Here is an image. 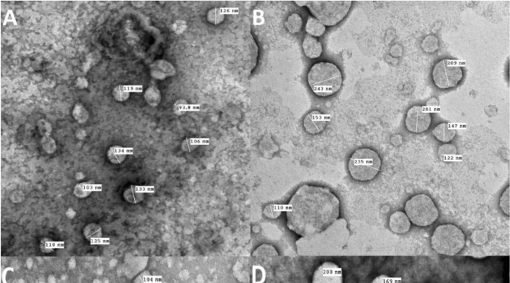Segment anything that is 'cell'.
I'll return each instance as SVG.
<instances>
[{"label":"cell","instance_id":"cell-20","mask_svg":"<svg viewBox=\"0 0 510 283\" xmlns=\"http://www.w3.org/2000/svg\"><path fill=\"white\" fill-rule=\"evenodd\" d=\"M286 26L291 34H296L301 32L303 26V20L301 14L294 13L290 15L286 22Z\"/></svg>","mask_w":510,"mask_h":283},{"label":"cell","instance_id":"cell-27","mask_svg":"<svg viewBox=\"0 0 510 283\" xmlns=\"http://www.w3.org/2000/svg\"><path fill=\"white\" fill-rule=\"evenodd\" d=\"M41 146L42 148L46 151V153H49V154H52L56 152V141L53 138L50 137V136H45L43 137L42 140H41Z\"/></svg>","mask_w":510,"mask_h":283},{"label":"cell","instance_id":"cell-2","mask_svg":"<svg viewBox=\"0 0 510 283\" xmlns=\"http://www.w3.org/2000/svg\"><path fill=\"white\" fill-rule=\"evenodd\" d=\"M308 83L313 92L318 97L326 98L336 94L343 84L341 69L335 63H315L308 71Z\"/></svg>","mask_w":510,"mask_h":283},{"label":"cell","instance_id":"cell-9","mask_svg":"<svg viewBox=\"0 0 510 283\" xmlns=\"http://www.w3.org/2000/svg\"><path fill=\"white\" fill-rule=\"evenodd\" d=\"M343 271L332 262H325L315 270L312 283H343Z\"/></svg>","mask_w":510,"mask_h":283},{"label":"cell","instance_id":"cell-22","mask_svg":"<svg viewBox=\"0 0 510 283\" xmlns=\"http://www.w3.org/2000/svg\"><path fill=\"white\" fill-rule=\"evenodd\" d=\"M438 153H439V158L443 161H451L456 156V149L452 144H443V145L439 146Z\"/></svg>","mask_w":510,"mask_h":283},{"label":"cell","instance_id":"cell-3","mask_svg":"<svg viewBox=\"0 0 510 283\" xmlns=\"http://www.w3.org/2000/svg\"><path fill=\"white\" fill-rule=\"evenodd\" d=\"M297 6H306L311 14L325 26H334L349 14L353 1H294Z\"/></svg>","mask_w":510,"mask_h":283},{"label":"cell","instance_id":"cell-23","mask_svg":"<svg viewBox=\"0 0 510 283\" xmlns=\"http://www.w3.org/2000/svg\"><path fill=\"white\" fill-rule=\"evenodd\" d=\"M421 48L427 53L435 52L439 48V41L433 35L427 36L421 43Z\"/></svg>","mask_w":510,"mask_h":283},{"label":"cell","instance_id":"cell-14","mask_svg":"<svg viewBox=\"0 0 510 283\" xmlns=\"http://www.w3.org/2000/svg\"><path fill=\"white\" fill-rule=\"evenodd\" d=\"M433 136L443 143H448L452 141L456 135V130L452 125L448 123H441L438 124L432 131Z\"/></svg>","mask_w":510,"mask_h":283},{"label":"cell","instance_id":"cell-12","mask_svg":"<svg viewBox=\"0 0 510 283\" xmlns=\"http://www.w3.org/2000/svg\"><path fill=\"white\" fill-rule=\"evenodd\" d=\"M411 224L406 213L396 211L390 219V228L393 232L398 234H406L409 231Z\"/></svg>","mask_w":510,"mask_h":283},{"label":"cell","instance_id":"cell-11","mask_svg":"<svg viewBox=\"0 0 510 283\" xmlns=\"http://www.w3.org/2000/svg\"><path fill=\"white\" fill-rule=\"evenodd\" d=\"M148 262L147 256H128L125 261V274L128 279H134L145 271Z\"/></svg>","mask_w":510,"mask_h":283},{"label":"cell","instance_id":"cell-33","mask_svg":"<svg viewBox=\"0 0 510 283\" xmlns=\"http://www.w3.org/2000/svg\"><path fill=\"white\" fill-rule=\"evenodd\" d=\"M372 283H396L395 282L394 279L391 278V276H388L386 275H380L376 276L374 279H373Z\"/></svg>","mask_w":510,"mask_h":283},{"label":"cell","instance_id":"cell-19","mask_svg":"<svg viewBox=\"0 0 510 283\" xmlns=\"http://www.w3.org/2000/svg\"><path fill=\"white\" fill-rule=\"evenodd\" d=\"M83 233L86 240L91 243H96L102 237V228L96 223L88 224Z\"/></svg>","mask_w":510,"mask_h":283},{"label":"cell","instance_id":"cell-29","mask_svg":"<svg viewBox=\"0 0 510 283\" xmlns=\"http://www.w3.org/2000/svg\"><path fill=\"white\" fill-rule=\"evenodd\" d=\"M38 126L40 133L42 135L43 137H45V136H49L50 134H51V124H50L47 121H46V120H40V121L38 122Z\"/></svg>","mask_w":510,"mask_h":283},{"label":"cell","instance_id":"cell-21","mask_svg":"<svg viewBox=\"0 0 510 283\" xmlns=\"http://www.w3.org/2000/svg\"><path fill=\"white\" fill-rule=\"evenodd\" d=\"M93 191V186L87 182L78 183L75 186L73 194L79 199H85L91 196Z\"/></svg>","mask_w":510,"mask_h":283},{"label":"cell","instance_id":"cell-25","mask_svg":"<svg viewBox=\"0 0 510 283\" xmlns=\"http://www.w3.org/2000/svg\"><path fill=\"white\" fill-rule=\"evenodd\" d=\"M145 98H146V101H147L148 104L151 105L152 106H156L159 104L161 102V92H160L159 90L156 89L154 86L149 88L146 91V94H145Z\"/></svg>","mask_w":510,"mask_h":283},{"label":"cell","instance_id":"cell-1","mask_svg":"<svg viewBox=\"0 0 510 283\" xmlns=\"http://www.w3.org/2000/svg\"><path fill=\"white\" fill-rule=\"evenodd\" d=\"M340 211L339 199L329 188L305 184L287 205V225L302 237H313L331 226Z\"/></svg>","mask_w":510,"mask_h":283},{"label":"cell","instance_id":"cell-7","mask_svg":"<svg viewBox=\"0 0 510 283\" xmlns=\"http://www.w3.org/2000/svg\"><path fill=\"white\" fill-rule=\"evenodd\" d=\"M463 78V68L454 60H441L436 63L433 69V82L439 89H449L455 87L461 83Z\"/></svg>","mask_w":510,"mask_h":283},{"label":"cell","instance_id":"cell-32","mask_svg":"<svg viewBox=\"0 0 510 283\" xmlns=\"http://www.w3.org/2000/svg\"><path fill=\"white\" fill-rule=\"evenodd\" d=\"M207 140L208 139H196V138H195V139H192V138H191V139H186V141L183 143V147L184 148L186 147V146H187V150L189 151V148L191 147V146L203 145V144H206L205 141H207Z\"/></svg>","mask_w":510,"mask_h":283},{"label":"cell","instance_id":"cell-17","mask_svg":"<svg viewBox=\"0 0 510 283\" xmlns=\"http://www.w3.org/2000/svg\"><path fill=\"white\" fill-rule=\"evenodd\" d=\"M143 91V86H124L120 85L116 86L113 91V96L118 101H126L129 98L130 93L141 92Z\"/></svg>","mask_w":510,"mask_h":283},{"label":"cell","instance_id":"cell-4","mask_svg":"<svg viewBox=\"0 0 510 283\" xmlns=\"http://www.w3.org/2000/svg\"><path fill=\"white\" fill-rule=\"evenodd\" d=\"M379 155L370 148H361L351 155L348 163V169L351 178L360 181L374 179L381 167Z\"/></svg>","mask_w":510,"mask_h":283},{"label":"cell","instance_id":"cell-30","mask_svg":"<svg viewBox=\"0 0 510 283\" xmlns=\"http://www.w3.org/2000/svg\"><path fill=\"white\" fill-rule=\"evenodd\" d=\"M473 241L477 244H483L486 242L488 239L487 233L484 231H474V234H472Z\"/></svg>","mask_w":510,"mask_h":283},{"label":"cell","instance_id":"cell-35","mask_svg":"<svg viewBox=\"0 0 510 283\" xmlns=\"http://www.w3.org/2000/svg\"><path fill=\"white\" fill-rule=\"evenodd\" d=\"M11 13H12V11H8V14H7V15H6V19H5L4 25H6V23H8V22H11V21L14 22V24L15 25H16V23H15V18H14V14H12V16H10L11 15Z\"/></svg>","mask_w":510,"mask_h":283},{"label":"cell","instance_id":"cell-26","mask_svg":"<svg viewBox=\"0 0 510 283\" xmlns=\"http://www.w3.org/2000/svg\"><path fill=\"white\" fill-rule=\"evenodd\" d=\"M500 207L505 214L510 215V188L508 186L500 199Z\"/></svg>","mask_w":510,"mask_h":283},{"label":"cell","instance_id":"cell-31","mask_svg":"<svg viewBox=\"0 0 510 283\" xmlns=\"http://www.w3.org/2000/svg\"><path fill=\"white\" fill-rule=\"evenodd\" d=\"M133 283H152V276L149 271H143L134 278Z\"/></svg>","mask_w":510,"mask_h":283},{"label":"cell","instance_id":"cell-28","mask_svg":"<svg viewBox=\"0 0 510 283\" xmlns=\"http://www.w3.org/2000/svg\"><path fill=\"white\" fill-rule=\"evenodd\" d=\"M56 247L54 241L47 239V238L42 239L40 242V249L44 254H50V253L53 252Z\"/></svg>","mask_w":510,"mask_h":283},{"label":"cell","instance_id":"cell-34","mask_svg":"<svg viewBox=\"0 0 510 283\" xmlns=\"http://www.w3.org/2000/svg\"><path fill=\"white\" fill-rule=\"evenodd\" d=\"M76 84L80 89H84V88L87 87L88 83L87 81L84 78H78L76 80Z\"/></svg>","mask_w":510,"mask_h":283},{"label":"cell","instance_id":"cell-24","mask_svg":"<svg viewBox=\"0 0 510 283\" xmlns=\"http://www.w3.org/2000/svg\"><path fill=\"white\" fill-rule=\"evenodd\" d=\"M73 116L75 120L78 121L79 124H84L89 118V113L81 104H77L75 106L73 111Z\"/></svg>","mask_w":510,"mask_h":283},{"label":"cell","instance_id":"cell-6","mask_svg":"<svg viewBox=\"0 0 510 283\" xmlns=\"http://www.w3.org/2000/svg\"><path fill=\"white\" fill-rule=\"evenodd\" d=\"M405 210L410 221L420 227L431 225L439 217L437 207L426 194L413 196L407 201Z\"/></svg>","mask_w":510,"mask_h":283},{"label":"cell","instance_id":"cell-10","mask_svg":"<svg viewBox=\"0 0 510 283\" xmlns=\"http://www.w3.org/2000/svg\"><path fill=\"white\" fill-rule=\"evenodd\" d=\"M327 124V116H325L320 111H310L303 120V126L305 129L311 135L321 133L324 130Z\"/></svg>","mask_w":510,"mask_h":283},{"label":"cell","instance_id":"cell-13","mask_svg":"<svg viewBox=\"0 0 510 283\" xmlns=\"http://www.w3.org/2000/svg\"><path fill=\"white\" fill-rule=\"evenodd\" d=\"M303 49L305 55L309 59H316L321 56L323 53V46L321 42L314 36H305L303 41Z\"/></svg>","mask_w":510,"mask_h":283},{"label":"cell","instance_id":"cell-16","mask_svg":"<svg viewBox=\"0 0 510 283\" xmlns=\"http://www.w3.org/2000/svg\"><path fill=\"white\" fill-rule=\"evenodd\" d=\"M146 192L143 186L132 185L127 188L123 193L125 200L131 204H138L144 200Z\"/></svg>","mask_w":510,"mask_h":283},{"label":"cell","instance_id":"cell-5","mask_svg":"<svg viewBox=\"0 0 510 283\" xmlns=\"http://www.w3.org/2000/svg\"><path fill=\"white\" fill-rule=\"evenodd\" d=\"M466 244L463 231L453 224H443L436 228L431 237V246L438 254L454 256L461 252Z\"/></svg>","mask_w":510,"mask_h":283},{"label":"cell","instance_id":"cell-18","mask_svg":"<svg viewBox=\"0 0 510 283\" xmlns=\"http://www.w3.org/2000/svg\"><path fill=\"white\" fill-rule=\"evenodd\" d=\"M306 31L310 36H314L315 38L321 37L326 32V28L316 18L311 16L308 18L306 23Z\"/></svg>","mask_w":510,"mask_h":283},{"label":"cell","instance_id":"cell-8","mask_svg":"<svg viewBox=\"0 0 510 283\" xmlns=\"http://www.w3.org/2000/svg\"><path fill=\"white\" fill-rule=\"evenodd\" d=\"M405 123L406 129L410 133L419 134L429 129L432 123V116L425 106L416 105L408 109Z\"/></svg>","mask_w":510,"mask_h":283},{"label":"cell","instance_id":"cell-15","mask_svg":"<svg viewBox=\"0 0 510 283\" xmlns=\"http://www.w3.org/2000/svg\"><path fill=\"white\" fill-rule=\"evenodd\" d=\"M132 153L133 149H128L120 146H113L108 149L107 157L112 164H120L125 161L127 155Z\"/></svg>","mask_w":510,"mask_h":283}]
</instances>
